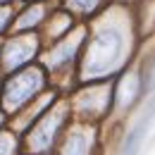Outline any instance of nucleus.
Listing matches in <instances>:
<instances>
[{
  "mask_svg": "<svg viewBox=\"0 0 155 155\" xmlns=\"http://www.w3.org/2000/svg\"><path fill=\"white\" fill-rule=\"evenodd\" d=\"M79 5H81V7H91V5H93V2H96V0H77Z\"/></svg>",
  "mask_w": 155,
  "mask_h": 155,
  "instance_id": "obj_1",
  "label": "nucleus"
},
{
  "mask_svg": "<svg viewBox=\"0 0 155 155\" xmlns=\"http://www.w3.org/2000/svg\"><path fill=\"white\" fill-rule=\"evenodd\" d=\"M5 19H7V12H0V29H2V24H5Z\"/></svg>",
  "mask_w": 155,
  "mask_h": 155,
  "instance_id": "obj_2",
  "label": "nucleus"
}]
</instances>
